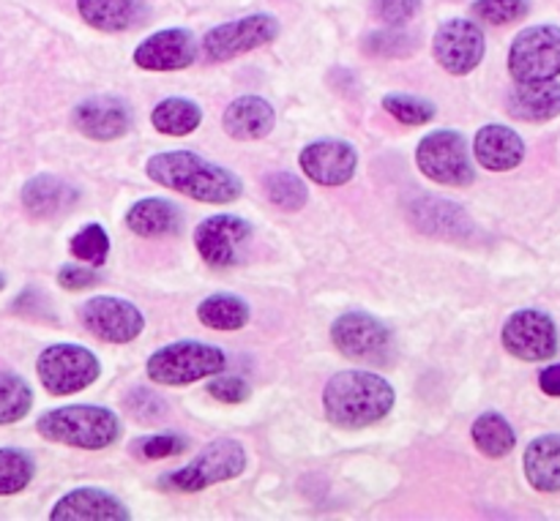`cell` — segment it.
I'll list each match as a JSON object with an SVG mask.
<instances>
[{
    "label": "cell",
    "instance_id": "1",
    "mask_svg": "<svg viewBox=\"0 0 560 521\" xmlns=\"http://www.w3.org/2000/svg\"><path fill=\"white\" fill-rule=\"evenodd\" d=\"M145 175L153 183L167 186L170 191H178L197 202H211V205H228L244 194V183L233 169L208 162L200 153L191 151L156 153L148 158Z\"/></svg>",
    "mask_w": 560,
    "mask_h": 521
},
{
    "label": "cell",
    "instance_id": "2",
    "mask_svg": "<svg viewBox=\"0 0 560 521\" xmlns=\"http://www.w3.org/2000/svg\"><path fill=\"white\" fill-rule=\"evenodd\" d=\"M394 399L397 393H394L392 382L383 380L381 375L353 369L339 371L328 380L326 391H323V410L334 426L359 431L388 418V413L394 410Z\"/></svg>",
    "mask_w": 560,
    "mask_h": 521
},
{
    "label": "cell",
    "instance_id": "3",
    "mask_svg": "<svg viewBox=\"0 0 560 521\" xmlns=\"http://www.w3.org/2000/svg\"><path fill=\"white\" fill-rule=\"evenodd\" d=\"M36 429L49 442L82 448V451H102L120 437V418L113 410L96 404H69L44 413Z\"/></svg>",
    "mask_w": 560,
    "mask_h": 521
},
{
    "label": "cell",
    "instance_id": "4",
    "mask_svg": "<svg viewBox=\"0 0 560 521\" xmlns=\"http://www.w3.org/2000/svg\"><path fill=\"white\" fill-rule=\"evenodd\" d=\"M228 366V358L219 347L206 342H175L156 350L148 358L145 371L159 386H189L219 375Z\"/></svg>",
    "mask_w": 560,
    "mask_h": 521
},
{
    "label": "cell",
    "instance_id": "5",
    "mask_svg": "<svg viewBox=\"0 0 560 521\" xmlns=\"http://www.w3.org/2000/svg\"><path fill=\"white\" fill-rule=\"evenodd\" d=\"M246 470V451L238 440H213L191 459L186 467L164 478V486L175 492H202L213 484L238 478Z\"/></svg>",
    "mask_w": 560,
    "mask_h": 521
},
{
    "label": "cell",
    "instance_id": "6",
    "mask_svg": "<svg viewBox=\"0 0 560 521\" xmlns=\"http://www.w3.org/2000/svg\"><path fill=\"white\" fill-rule=\"evenodd\" d=\"M36 371L42 386L52 396H71V393H80L93 386L102 366H98L96 355L82 344H52L38 355Z\"/></svg>",
    "mask_w": 560,
    "mask_h": 521
},
{
    "label": "cell",
    "instance_id": "7",
    "mask_svg": "<svg viewBox=\"0 0 560 521\" xmlns=\"http://www.w3.org/2000/svg\"><path fill=\"white\" fill-rule=\"evenodd\" d=\"M416 164L427 178L443 186H470L476 178L468 142L459 131L441 129L427 134L416 151Z\"/></svg>",
    "mask_w": 560,
    "mask_h": 521
},
{
    "label": "cell",
    "instance_id": "8",
    "mask_svg": "<svg viewBox=\"0 0 560 521\" xmlns=\"http://www.w3.org/2000/svg\"><path fill=\"white\" fill-rule=\"evenodd\" d=\"M509 71L517 82H547L560 74V27L534 25L520 31L509 49Z\"/></svg>",
    "mask_w": 560,
    "mask_h": 521
},
{
    "label": "cell",
    "instance_id": "9",
    "mask_svg": "<svg viewBox=\"0 0 560 521\" xmlns=\"http://www.w3.org/2000/svg\"><path fill=\"white\" fill-rule=\"evenodd\" d=\"M279 36V20L271 14H252L244 20L224 22L202 38V52L211 63H224L235 55L252 52L257 47H266Z\"/></svg>",
    "mask_w": 560,
    "mask_h": 521
},
{
    "label": "cell",
    "instance_id": "10",
    "mask_svg": "<svg viewBox=\"0 0 560 521\" xmlns=\"http://www.w3.org/2000/svg\"><path fill=\"white\" fill-rule=\"evenodd\" d=\"M331 342L342 355L355 360H386L394 336L386 322L366 311H345L331 325Z\"/></svg>",
    "mask_w": 560,
    "mask_h": 521
},
{
    "label": "cell",
    "instance_id": "11",
    "mask_svg": "<svg viewBox=\"0 0 560 521\" xmlns=\"http://www.w3.org/2000/svg\"><path fill=\"white\" fill-rule=\"evenodd\" d=\"M80 320L91 336L102 339L107 344H129L145 328V317L140 315L135 304L113 295H98L82 304Z\"/></svg>",
    "mask_w": 560,
    "mask_h": 521
},
{
    "label": "cell",
    "instance_id": "12",
    "mask_svg": "<svg viewBox=\"0 0 560 521\" xmlns=\"http://www.w3.org/2000/svg\"><path fill=\"white\" fill-rule=\"evenodd\" d=\"M503 347L520 360H547L558 353L556 322L547 311L520 309L503 325Z\"/></svg>",
    "mask_w": 560,
    "mask_h": 521
},
{
    "label": "cell",
    "instance_id": "13",
    "mask_svg": "<svg viewBox=\"0 0 560 521\" xmlns=\"http://www.w3.org/2000/svg\"><path fill=\"white\" fill-rule=\"evenodd\" d=\"M485 31L474 20H448L432 42L435 60L454 76L470 74L485 58Z\"/></svg>",
    "mask_w": 560,
    "mask_h": 521
},
{
    "label": "cell",
    "instance_id": "14",
    "mask_svg": "<svg viewBox=\"0 0 560 521\" xmlns=\"http://www.w3.org/2000/svg\"><path fill=\"white\" fill-rule=\"evenodd\" d=\"M301 169L320 186L348 183L359 167V151L345 140H317L301 151Z\"/></svg>",
    "mask_w": 560,
    "mask_h": 521
},
{
    "label": "cell",
    "instance_id": "15",
    "mask_svg": "<svg viewBox=\"0 0 560 521\" xmlns=\"http://www.w3.org/2000/svg\"><path fill=\"white\" fill-rule=\"evenodd\" d=\"M252 235V224L233 213H219L206 218L195 229V246L202 260L213 268H230L235 262V249Z\"/></svg>",
    "mask_w": 560,
    "mask_h": 521
},
{
    "label": "cell",
    "instance_id": "16",
    "mask_svg": "<svg viewBox=\"0 0 560 521\" xmlns=\"http://www.w3.org/2000/svg\"><path fill=\"white\" fill-rule=\"evenodd\" d=\"M197 58L195 36L184 27H170L148 36L135 49V63L148 71H180L189 69Z\"/></svg>",
    "mask_w": 560,
    "mask_h": 521
},
{
    "label": "cell",
    "instance_id": "17",
    "mask_svg": "<svg viewBox=\"0 0 560 521\" xmlns=\"http://www.w3.org/2000/svg\"><path fill=\"white\" fill-rule=\"evenodd\" d=\"M74 126L88 140H118L131 129V109L129 104L115 96L88 98L74 109Z\"/></svg>",
    "mask_w": 560,
    "mask_h": 521
},
{
    "label": "cell",
    "instance_id": "18",
    "mask_svg": "<svg viewBox=\"0 0 560 521\" xmlns=\"http://www.w3.org/2000/svg\"><path fill=\"white\" fill-rule=\"evenodd\" d=\"M52 521H129L131 511L104 489H74L55 502Z\"/></svg>",
    "mask_w": 560,
    "mask_h": 521
},
{
    "label": "cell",
    "instance_id": "19",
    "mask_svg": "<svg viewBox=\"0 0 560 521\" xmlns=\"http://www.w3.org/2000/svg\"><path fill=\"white\" fill-rule=\"evenodd\" d=\"M474 156L490 173H509L520 167L525 158V142L514 129L501 123H490L476 134Z\"/></svg>",
    "mask_w": 560,
    "mask_h": 521
},
{
    "label": "cell",
    "instance_id": "20",
    "mask_svg": "<svg viewBox=\"0 0 560 521\" xmlns=\"http://www.w3.org/2000/svg\"><path fill=\"white\" fill-rule=\"evenodd\" d=\"M77 200H80V191L55 175H36L22 186V205L33 218H42V222L69 213Z\"/></svg>",
    "mask_w": 560,
    "mask_h": 521
},
{
    "label": "cell",
    "instance_id": "21",
    "mask_svg": "<svg viewBox=\"0 0 560 521\" xmlns=\"http://www.w3.org/2000/svg\"><path fill=\"white\" fill-rule=\"evenodd\" d=\"M82 22L104 33L131 31L148 16L145 0H77Z\"/></svg>",
    "mask_w": 560,
    "mask_h": 521
},
{
    "label": "cell",
    "instance_id": "22",
    "mask_svg": "<svg viewBox=\"0 0 560 521\" xmlns=\"http://www.w3.org/2000/svg\"><path fill=\"white\" fill-rule=\"evenodd\" d=\"M222 123L233 140H262L266 134H271L277 113L266 98L241 96L228 104Z\"/></svg>",
    "mask_w": 560,
    "mask_h": 521
},
{
    "label": "cell",
    "instance_id": "23",
    "mask_svg": "<svg viewBox=\"0 0 560 521\" xmlns=\"http://www.w3.org/2000/svg\"><path fill=\"white\" fill-rule=\"evenodd\" d=\"M509 113L517 120L545 123L560 115V85L556 80L547 82H520L506 98Z\"/></svg>",
    "mask_w": 560,
    "mask_h": 521
},
{
    "label": "cell",
    "instance_id": "24",
    "mask_svg": "<svg viewBox=\"0 0 560 521\" xmlns=\"http://www.w3.org/2000/svg\"><path fill=\"white\" fill-rule=\"evenodd\" d=\"M180 222H184V216H180L178 205L162 200V197H148V200L135 202L126 213V227L140 238H167V235L178 233Z\"/></svg>",
    "mask_w": 560,
    "mask_h": 521
},
{
    "label": "cell",
    "instance_id": "25",
    "mask_svg": "<svg viewBox=\"0 0 560 521\" xmlns=\"http://www.w3.org/2000/svg\"><path fill=\"white\" fill-rule=\"evenodd\" d=\"M525 478L536 492H560V435L536 437L525 451Z\"/></svg>",
    "mask_w": 560,
    "mask_h": 521
},
{
    "label": "cell",
    "instance_id": "26",
    "mask_svg": "<svg viewBox=\"0 0 560 521\" xmlns=\"http://www.w3.org/2000/svg\"><path fill=\"white\" fill-rule=\"evenodd\" d=\"M153 129L162 131L167 137H186L191 131L200 129L202 123V109L191 98L170 96L159 102L151 113Z\"/></svg>",
    "mask_w": 560,
    "mask_h": 521
},
{
    "label": "cell",
    "instance_id": "27",
    "mask_svg": "<svg viewBox=\"0 0 560 521\" xmlns=\"http://www.w3.org/2000/svg\"><path fill=\"white\" fill-rule=\"evenodd\" d=\"M197 317H200V322L206 328L230 333V331H241V328H246V322H249L252 317V309L244 298H238V295L219 293L202 300L200 309H197Z\"/></svg>",
    "mask_w": 560,
    "mask_h": 521
},
{
    "label": "cell",
    "instance_id": "28",
    "mask_svg": "<svg viewBox=\"0 0 560 521\" xmlns=\"http://www.w3.org/2000/svg\"><path fill=\"white\" fill-rule=\"evenodd\" d=\"M413 218L427 233L448 235V238H459L470 222L463 208L452 205V202L441 200V197H424V202H419V208H416Z\"/></svg>",
    "mask_w": 560,
    "mask_h": 521
},
{
    "label": "cell",
    "instance_id": "29",
    "mask_svg": "<svg viewBox=\"0 0 560 521\" xmlns=\"http://www.w3.org/2000/svg\"><path fill=\"white\" fill-rule=\"evenodd\" d=\"M476 448L490 459H503L514 451L517 446V435L509 426V421L501 413H485L476 418L474 429H470Z\"/></svg>",
    "mask_w": 560,
    "mask_h": 521
},
{
    "label": "cell",
    "instance_id": "30",
    "mask_svg": "<svg viewBox=\"0 0 560 521\" xmlns=\"http://www.w3.org/2000/svg\"><path fill=\"white\" fill-rule=\"evenodd\" d=\"M33 407V391L20 375L0 371V426L16 424Z\"/></svg>",
    "mask_w": 560,
    "mask_h": 521
},
{
    "label": "cell",
    "instance_id": "31",
    "mask_svg": "<svg viewBox=\"0 0 560 521\" xmlns=\"http://www.w3.org/2000/svg\"><path fill=\"white\" fill-rule=\"evenodd\" d=\"M36 475V464L20 448H0V497L20 495Z\"/></svg>",
    "mask_w": 560,
    "mask_h": 521
},
{
    "label": "cell",
    "instance_id": "32",
    "mask_svg": "<svg viewBox=\"0 0 560 521\" xmlns=\"http://www.w3.org/2000/svg\"><path fill=\"white\" fill-rule=\"evenodd\" d=\"M262 191H266L268 202L282 211H301L310 200V191H306L304 180L295 178L293 173H271L262 180Z\"/></svg>",
    "mask_w": 560,
    "mask_h": 521
},
{
    "label": "cell",
    "instance_id": "33",
    "mask_svg": "<svg viewBox=\"0 0 560 521\" xmlns=\"http://www.w3.org/2000/svg\"><path fill=\"white\" fill-rule=\"evenodd\" d=\"M383 109L405 126H424L430 120H435L438 115L435 104L419 96H408V93H392V96H386L383 98Z\"/></svg>",
    "mask_w": 560,
    "mask_h": 521
},
{
    "label": "cell",
    "instance_id": "34",
    "mask_svg": "<svg viewBox=\"0 0 560 521\" xmlns=\"http://www.w3.org/2000/svg\"><path fill=\"white\" fill-rule=\"evenodd\" d=\"M71 254L91 268H102L109 254V235L102 224H88L71 238Z\"/></svg>",
    "mask_w": 560,
    "mask_h": 521
},
{
    "label": "cell",
    "instance_id": "35",
    "mask_svg": "<svg viewBox=\"0 0 560 521\" xmlns=\"http://www.w3.org/2000/svg\"><path fill=\"white\" fill-rule=\"evenodd\" d=\"M419 44V38L410 36L402 27L386 25L383 31H375L366 36L364 49L372 55H381V58H402V55H410Z\"/></svg>",
    "mask_w": 560,
    "mask_h": 521
},
{
    "label": "cell",
    "instance_id": "36",
    "mask_svg": "<svg viewBox=\"0 0 560 521\" xmlns=\"http://www.w3.org/2000/svg\"><path fill=\"white\" fill-rule=\"evenodd\" d=\"M530 11V0H476L474 14L476 20L487 25H512V22L525 20Z\"/></svg>",
    "mask_w": 560,
    "mask_h": 521
},
{
    "label": "cell",
    "instance_id": "37",
    "mask_svg": "<svg viewBox=\"0 0 560 521\" xmlns=\"http://www.w3.org/2000/svg\"><path fill=\"white\" fill-rule=\"evenodd\" d=\"M372 11L383 25L402 27L421 11V0H372Z\"/></svg>",
    "mask_w": 560,
    "mask_h": 521
},
{
    "label": "cell",
    "instance_id": "38",
    "mask_svg": "<svg viewBox=\"0 0 560 521\" xmlns=\"http://www.w3.org/2000/svg\"><path fill=\"white\" fill-rule=\"evenodd\" d=\"M208 393H211L217 402L224 404H241L252 396L249 382L241 380V377H230V375H213V380L208 382Z\"/></svg>",
    "mask_w": 560,
    "mask_h": 521
},
{
    "label": "cell",
    "instance_id": "39",
    "mask_svg": "<svg viewBox=\"0 0 560 521\" xmlns=\"http://www.w3.org/2000/svg\"><path fill=\"white\" fill-rule=\"evenodd\" d=\"M186 451V440L178 435H156L140 442V453L145 459H167Z\"/></svg>",
    "mask_w": 560,
    "mask_h": 521
},
{
    "label": "cell",
    "instance_id": "40",
    "mask_svg": "<svg viewBox=\"0 0 560 521\" xmlns=\"http://www.w3.org/2000/svg\"><path fill=\"white\" fill-rule=\"evenodd\" d=\"M58 282L66 289H88L98 282V273L91 265H63L58 273Z\"/></svg>",
    "mask_w": 560,
    "mask_h": 521
},
{
    "label": "cell",
    "instance_id": "41",
    "mask_svg": "<svg viewBox=\"0 0 560 521\" xmlns=\"http://www.w3.org/2000/svg\"><path fill=\"white\" fill-rule=\"evenodd\" d=\"M129 402L142 404V407H131V413H135L140 421H156L159 415L167 410V407H164L162 399L156 396V393H148V391H135L129 396Z\"/></svg>",
    "mask_w": 560,
    "mask_h": 521
},
{
    "label": "cell",
    "instance_id": "42",
    "mask_svg": "<svg viewBox=\"0 0 560 521\" xmlns=\"http://www.w3.org/2000/svg\"><path fill=\"white\" fill-rule=\"evenodd\" d=\"M539 388L547 393V396L558 399L560 396V364L547 366L539 375Z\"/></svg>",
    "mask_w": 560,
    "mask_h": 521
},
{
    "label": "cell",
    "instance_id": "43",
    "mask_svg": "<svg viewBox=\"0 0 560 521\" xmlns=\"http://www.w3.org/2000/svg\"><path fill=\"white\" fill-rule=\"evenodd\" d=\"M5 287V276H3V273H0V289H3Z\"/></svg>",
    "mask_w": 560,
    "mask_h": 521
}]
</instances>
